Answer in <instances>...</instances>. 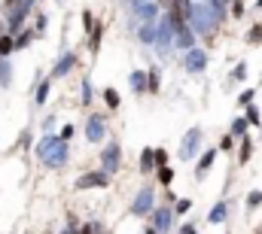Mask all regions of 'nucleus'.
I'll return each mask as SVG.
<instances>
[{
  "instance_id": "1",
  "label": "nucleus",
  "mask_w": 262,
  "mask_h": 234,
  "mask_svg": "<svg viewBox=\"0 0 262 234\" xmlns=\"http://www.w3.org/2000/svg\"><path fill=\"white\" fill-rule=\"evenodd\" d=\"M34 152H37V161L46 171H61V168H67V161H70V143L61 140L58 134H43L34 143Z\"/></svg>"
},
{
  "instance_id": "2",
  "label": "nucleus",
  "mask_w": 262,
  "mask_h": 234,
  "mask_svg": "<svg viewBox=\"0 0 262 234\" xmlns=\"http://www.w3.org/2000/svg\"><path fill=\"white\" fill-rule=\"evenodd\" d=\"M189 28L198 34V40H210L216 31H220V21L213 15V9L207 3H192V12H189Z\"/></svg>"
},
{
  "instance_id": "3",
  "label": "nucleus",
  "mask_w": 262,
  "mask_h": 234,
  "mask_svg": "<svg viewBox=\"0 0 262 234\" xmlns=\"http://www.w3.org/2000/svg\"><path fill=\"white\" fill-rule=\"evenodd\" d=\"M201 152H204V131H201L198 125H192V128L183 134V140H180L177 158H180V161H195Z\"/></svg>"
},
{
  "instance_id": "4",
  "label": "nucleus",
  "mask_w": 262,
  "mask_h": 234,
  "mask_svg": "<svg viewBox=\"0 0 262 234\" xmlns=\"http://www.w3.org/2000/svg\"><path fill=\"white\" fill-rule=\"evenodd\" d=\"M98 168L107 171L110 176H116L122 171V143L119 140H107L98 152Z\"/></svg>"
},
{
  "instance_id": "5",
  "label": "nucleus",
  "mask_w": 262,
  "mask_h": 234,
  "mask_svg": "<svg viewBox=\"0 0 262 234\" xmlns=\"http://www.w3.org/2000/svg\"><path fill=\"white\" fill-rule=\"evenodd\" d=\"M152 210H156V189H152V185L137 189V195H134V201H131L128 213L131 216H137V219H149Z\"/></svg>"
},
{
  "instance_id": "6",
  "label": "nucleus",
  "mask_w": 262,
  "mask_h": 234,
  "mask_svg": "<svg viewBox=\"0 0 262 234\" xmlns=\"http://www.w3.org/2000/svg\"><path fill=\"white\" fill-rule=\"evenodd\" d=\"M82 134H85V143H104L110 128H107V116L104 113H89L82 122Z\"/></svg>"
},
{
  "instance_id": "7",
  "label": "nucleus",
  "mask_w": 262,
  "mask_h": 234,
  "mask_svg": "<svg viewBox=\"0 0 262 234\" xmlns=\"http://www.w3.org/2000/svg\"><path fill=\"white\" fill-rule=\"evenodd\" d=\"M180 64H183L186 73L198 76V73H204V70L210 67V52H207L204 46H195V49H189V52L180 55Z\"/></svg>"
},
{
  "instance_id": "8",
  "label": "nucleus",
  "mask_w": 262,
  "mask_h": 234,
  "mask_svg": "<svg viewBox=\"0 0 262 234\" xmlns=\"http://www.w3.org/2000/svg\"><path fill=\"white\" fill-rule=\"evenodd\" d=\"M110 182H113V176L107 174V171H101V168H95V171H85V174L76 176L73 189H76V192H89V189H107Z\"/></svg>"
},
{
  "instance_id": "9",
  "label": "nucleus",
  "mask_w": 262,
  "mask_h": 234,
  "mask_svg": "<svg viewBox=\"0 0 262 234\" xmlns=\"http://www.w3.org/2000/svg\"><path fill=\"white\" fill-rule=\"evenodd\" d=\"M171 49H174V28H171L168 15L162 12V15H159V21H156V52L165 58Z\"/></svg>"
},
{
  "instance_id": "10",
  "label": "nucleus",
  "mask_w": 262,
  "mask_h": 234,
  "mask_svg": "<svg viewBox=\"0 0 262 234\" xmlns=\"http://www.w3.org/2000/svg\"><path fill=\"white\" fill-rule=\"evenodd\" d=\"M131 15H134V21H137V25L159 21V15H162V6H159L156 0H134V3H131Z\"/></svg>"
},
{
  "instance_id": "11",
  "label": "nucleus",
  "mask_w": 262,
  "mask_h": 234,
  "mask_svg": "<svg viewBox=\"0 0 262 234\" xmlns=\"http://www.w3.org/2000/svg\"><path fill=\"white\" fill-rule=\"evenodd\" d=\"M76 67H79V55H76L73 49H70V52H61L58 61L52 64V70H49V79H64V76H70Z\"/></svg>"
},
{
  "instance_id": "12",
  "label": "nucleus",
  "mask_w": 262,
  "mask_h": 234,
  "mask_svg": "<svg viewBox=\"0 0 262 234\" xmlns=\"http://www.w3.org/2000/svg\"><path fill=\"white\" fill-rule=\"evenodd\" d=\"M149 225L159 234H168L174 228V207H168V204H165V207H156L152 216H149Z\"/></svg>"
},
{
  "instance_id": "13",
  "label": "nucleus",
  "mask_w": 262,
  "mask_h": 234,
  "mask_svg": "<svg viewBox=\"0 0 262 234\" xmlns=\"http://www.w3.org/2000/svg\"><path fill=\"white\" fill-rule=\"evenodd\" d=\"M216 155H220V149H216V146H207V149H204V152L195 158V179H198V182H201L204 176L213 171V165H216Z\"/></svg>"
},
{
  "instance_id": "14",
  "label": "nucleus",
  "mask_w": 262,
  "mask_h": 234,
  "mask_svg": "<svg viewBox=\"0 0 262 234\" xmlns=\"http://www.w3.org/2000/svg\"><path fill=\"white\" fill-rule=\"evenodd\" d=\"M195 46H198V34L189 28V25H186V28H180V31L174 34V49H177L180 55H183V52H189V49H195Z\"/></svg>"
},
{
  "instance_id": "15",
  "label": "nucleus",
  "mask_w": 262,
  "mask_h": 234,
  "mask_svg": "<svg viewBox=\"0 0 262 234\" xmlns=\"http://www.w3.org/2000/svg\"><path fill=\"white\" fill-rule=\"evenodd\" d=\"M128 88L137 95V98L149 95V85H146V70H131V73H128Z\"/></svg>"
},
{
  "instance_id": "16",
  "label": "nucleus",
  "mask_w": 262,
  "mask_h": 234,
  "mask_svg": "<svg viewBox=\"0 0 262 234\" xmlns=\"http://www.w3.org/2000/svg\"><path fill=\"white\" fill-rule=\"evenodd\" d=\"M49 95H52V79H49V76H40V79H37V88H34V104H37V107H46Z\"/></svg>"
},
{
  "instance_id": "17",
  "label": "nucleus",
  "mask_w": 262,
  "mask_h": 234,
  "mask_svg": "<svg viewBox=\"0 0 262 234\" xmlns=\"http://www.w3.org/2000/svg\"><path fill=\"white\" fill-rule=\"evenodd\" d=\"M137 165H140V174H156V146H143Z\"/></svg>"
},
{
  "instance_id": "18",
  "label": "nucleus",
  "mask_w": 262,
  "mask_h": 234,
  "mask_svg": "<svg viewBox=\"0 0 262 234\" xmlns=\"http://www.w3.org/2000/svg\"><path fill=\"white\" fill-rule=\"evenodd\" d=\"M229 219V201H216L210 210H207V222L210 225H223Z\"/></svg>"
},
{
  "instance_id": "19",
  "label": "nucleus",
  "mask_w": 262,
  "mask_h": 234,
  "mask_svg": "<svg viewBox=\"0 0 262 234\" xmlns=\"http://www.w3.org/2000/svg\"><path fill=\"white\" fill-rule=\"evenodd\" d=\"M140 46H156V21H146V25H137L134 28Z\"/></svg>"
},
{
  "instance_id": "20",
  "label": "nucleus",
  "mask_w": 262,
  "mask_h": 234,
  "mask_svg": "<svg viewBox=\"0 0 262 234\" xmlns=\"http://www.w3.org/2000/svg\"><path fill=\"white\" fill-rule=\"evenodd\" d=\"M253 149H256L253 137H250V134H247V137H241V140H238V165H247V161L253 158Z\"/></svg>"
},
{
  "instance_id": "21",
  "label": "nucleus",
  "mask_w": 262,
  "mask_h": 234,
  "mask_svg": "<svg viewBox=\"0 0 262 234\" xmlns=\"http://www.w3.org/2000/svg\"><path fill=\"white\" fill-rule=\"evenodd\" d=\"M229 134H232L235 140H241V137H247V134H250V122L244 119V113H241V116H235L232 122H229Z\"/></svg>"
},
{
  "instance_id": "22",
  "label": "nucleus",
  "mask_w": 262,
  "mask_h": 234,
  "mask_svg": "<svg viewBox=\"0 0 262 234\" xmlns=\"http://www.w3.org/2000/svg\"><path fill=\"white\" fill-rule=\"evenodd\" d=\"M101 98H104V104H107L110 113H116V110L122 107V95H119V88H113V85H107V88L101 91Z\"/></svg>"
},
{
  "instance_id": "23",
  "label": "nucleus",
  "mask_w": 262,
  "mask_h": 234,
  "mask_svg": "<svg viewBox=\"0 0 262 234\" xmlns=\"http://www.w3.org/2000/svg\"><path fill=\"white\" fill-rule=\"evenodd\" d=\"M40 34L34 31V28H25L21 34H15V52H25V49H31V43L37 40Z\"/></svg>"
},
{
  "instance_id": "24",
  "label": "nucleus",
  "mask_w": 262,
  "mask_h": 234,
  "mask_svg": "<svg viewBox=\"0 0 262 234\" xmlns=\"http://www.w3.org/2000/svg\"><path fill=\"white\" fill-rule=\"evenodd\" d=\"M210 9H213V15H216V21L220 25H226V18H229V6H232V0H204Z\"/></svg>"
},
{
  "instance_id": "25",
  "label": "nucleus",
  "mask_w": 262,
  "mask_h": 234,
  "mask_svg": "<svg viewBox=\"0 0 262 234\" xmlns=\"http://www.w3.org/2000/svg\"><path fill=\"white\" fill-rule=\"evenodd\" d=\"M101 37H104V25L98 21V25H95V31L89 34V43H85L92 55H98V52H101Z\"/></svg>"
},
{
  "instance_id": "26",
  "label": "nucleus",
  "mask_w": 262,
  "mask_h": 234,
  "mask_svg": "<svg viewBox=\"0 0 262 234\" xmlns=\"http://www.w3.org/2000/svg\"><path fill=\"white\" fill-rule=\"evenodd\" d=\"M174 176H177V171H174L171 165H165V168H156V179H159V185H162V189H171Z\"/></svg>"
},
{
  "instance_id": "27",
  "label": "nucleus",
  "mask_w": 262,
  "mask_h": 234,
  "mask_svg": "<svg viewBox=\"0 0 262 234\" xmlns=\"http://www.w3.org/2000/svg\"><path fill=\"white\" fill-rule=\"evenodd\" d=\"M146 85H149V95H159L162 91V73H159V67H149L146 70Z\"/></svg>"
},
{
  "instance_id": "28",
  "label": "nucleus",
  "mask_w": 262,
  "mask_h": 234,
  "mask_svg": "<svg viewBox=\"0 0 262 234\" xmlns=\"http://www.w3.org/2000/svg\"><path fill=\"white\" fill-rule=\"evenodd\" d=\"M244 119L250 122V128H262V110L256 104H250V107H244Z\"/></svg>"
},
{
  "instance_id": "29",
  "label": "nucleus",
  "mask_w": 262,
  "mask_h": 234,
  "mask_svg": "<svg viewBox=\"0 0 262 234\" xmlns=\"http://www.w3.org/2000/svg\"><path fill=\"white\" fill-rule=\"evenodd\" d=\"M244 43H247V46H262V21H256V25L244 34Z\"/></svg>"
},
{
  "instance_id": "30",
  "label": "nucleus",
  "mask_w": 262,
  "mask_h": 234,
  "mask_svg": "<svg viewBox=\"0 0 262 234\" xmlns=\"http://www.w3.org/2000/svg\"><path fill=\"white\" fill-rule=\"evenodd\" d=\"M12 85V64H9V58L0 61V88H9Z\"/></svg>"
},
{
  "instance_id": "31",
  "label": "nucleus",
  "mask_w": 262,
  "mask_h": 234,
  "mask_svg": "<svg viewBox=\"0 0 262 234\" xmlns=\"http://www.w3.org/2000/svg\"><path fill=\"white\" fill-rule=\"evenodd\" d=\"M244 79H247V61H238L232 67V73H229V85L232 82H244Z\"/></svg>"
},
{
  "instance_id": "32",
  "label": "nucleus",
  "mask_w": 262,
  "mask_h": 234,
  "mask_svg": "<svg viewBox=\"0 0 262 234\" xmlns=\"http://www.w3.org/2000/svg\"><path fill=\"white\" fill-rule=\"evenodd\" d=\"M216 149H220V152H235V149H238V140H235V137H232V134L226 131V134L220 137V143H216Z\"/></svg>"
},
{
  "instance_id": "33",
  "label": "nucleus",
  "mask_w": 262,
  "mask_h": 234,
  "mask_svg": "<svg viewBox=\"0 0 262 234\" xmlns=\"http://www.w3.org/2000/svg\"><path fill=\"white\" fill-rule=\"evenodd\" d=\"M92 101H95V91H92V79H89V76H82V107H92Z\"/></svg>"
},
{
  "instance_id": "34",
  "label": "nucleus",
  "mask_w": 262,
  "mask_h": 234,
  "mask_svg": "<svg viewBox=\"0 0 262 234\" xmlns=\"http://www.w3.org/2000/svg\"><path fill=\"white\" fill-rule=\"evenodd\" d=\"M250 104H256V88H244V91L238 95V107H241V110L250 107Z\"/></svg>"
},
{
  "instance_id": "35",
  "label": "nucleus",
  "mask_w": 262,
  "mask_h": 234,
  "mask_svg": "<svg viewBox=\"0 0 262 234\" xmlns=\"http://www.w3.org/2000/svg\"><path fill=\"white\" fill-rule=\"evenodd\" d=\"M244 204H247V210H256V207H262V189H253V192H247Z\"/></svg>"
},
{
  "instance_id": "36",
  "label": "nucleus",
  "mask_w": 262,
  "mask_h": 234,
  "mask_svg": "<svg viewBox=\"0 0 262 234\" xmlns=\"http://www.w3.org/2000/svg\"><path fill=\"white\" fill-rule=\"evenodd\" d=\"M34 146V131L31 128H21V134H18V149H31Z\"/></svg>"
},
{
  "instance_id": "37",
  "label": "nucleus",
  "mask_w": 262,
  "mask_h": 234,
  "mask_svg": "<svg viewBox=\"0 0 262 234\" xmlns=\"http://www.w3.org/2000/svg\"><path fill=\"white\" fill-rule=\"evenodd\" d=\"M189 210H192V201L189 198H177L174 201V216H186Z\"/></svg>"
},
{
  "instance_id": "38",
  "label": "nucleus",
  "mask_w": 262,
  "mask_h": 234,
  "mask_svg": "<svg viewBox=\"0 0 262 234\" xmlns=\"http://www.w3.org/2000/svg\"><path fill=\"white\" fill-rule=\"evenodd\" d=\"M95 25H98V18L92 15V9H82V31H85V34H92V31H95Z\"/></svg>"
},
{
  "instance_id": "39",
  "label": "nucleus",
  "mask_w": 262,
  "mask_h": 234,
  "mask_svg": "<svg viewBox=\"0 0 262 234\" xmlns=\"http://www.w3.org/2000/svg\"><path fill=\"white\" fill-rule=\"evenodd\" d=\"M46 28H49V15H46V12H37V15H34V31L43 34Z\"/></svg>"
},
{
  "instance_id": "40",
  "label": "nucleus",
  "mask_w": 262,
  "mask_h": 234,
  "mask_svg": "<svg viewBox=\"0 0 262 234\" xmlns=\"http://www.w3.org/2000/svg\"><path fill=\"white\" fill-rule=\"evenodd\" d=\"M244 12H247L244 0H232V6H229V15H232V18H244Z\"/></svg>"
},
{
  "instance_id": "41",
  "label": "nucleus",
  "mask_w": 262,
  "mask_h": 234,
  "mask_svg": "<svg viewBox=\"0 0 262 234\" xmlns=\"http://www.w3.org/2000/svg\"><path fill=\"white\" fill-rule=\"evenodd\" d=\"M165 165H171L168 161V149L165 146H156V168H165Z\"/></svg>"
},
{
  "instance_id": "42",
  "label": "nucleus",
  "mask_w": 262,
  "mask_h": 234,
  "mask_svg": "<svg viewBox=\"0 0 262 234\" xmlns=\"http://www.w3.org/2000/svg\"><path fill=\"white\" fill-rule=\"evenodd\" d=\"M73 134H76V128H73L70 122H67V125H61V131H58V137H61V140H67V143L73 140Z\"/></svg>"
},
{
  "instance_id": "43",
  "label": "nucleus",
  "mask_w": 262,
  "mask_h": 234,
  "mask_svg": "<svg viewBox=\"0 0 262 234\" xmlns=\"http://www.w3.org/2000/svg\"><path fill=\"white\" fill-rule=\"evenodd\" d=\"M98 231H101V225H98V222H85L76 234H98Z\"/></svg>"
},
{
  "instance_id": "44",
  "label": "nucleus",
  "mask_w": 262,
  "mask_h": 234,
  "mask_svg": "<svg viewBox=\"0 0 262 234\" xmlns=\"http://www.w3.org/2000/svg\"><path fill=\"white\" fill-rule=\"evenodd\" d=\"M40 125H43V134H52V128H55V116H46Z\"/></svg>"
},
{
  "instance_id": "45",
  "label": "nucleus",
  "mask_w": 262,
  "mask_h": 234,
  "mask_svg": "<svg viewBox=\"0 0 262 234\" xmlns=\"http://www.w3.org/2000/svg\"><path fill=\"white\" fill-rule=\"evenodd\" d=\"M177 234H198V228L192 225V222H183V225H180V231H177Z\"/></svg>"
},
{
  "instance_id": "46",
  "label": "nucleus",
  "mask_w": 262,
  "mask_h": 234,
  "mask_svg": "<svg viewBox=\"0 0 262 234\" xmlns=\"http://www.w3.org/2000/svg\"><path fill=\"white\" fill-rule=\"evenodd\" d=\"M18 3H21V0H3V12H12Z\"/></svg>"
},
{
  "instance_id": "47",
  "label": "nucleus",
  "mask_w": 262,
  "mask_h": 234,
  "mask_svg": "<svg viewBox=\"0 0 262 234\" xmlns=\"http://www.w3.org/2000/svg\"><path fill=\"white\" fill-rule=\"evenodd\" d=\"M76 225H79V219H76V216L70 213V216H67V228H73V231H76Z\"/></svg>"
},
{
  "instance_id": "48",
  "label": "nucleus",
  "mask_w": 262,
  "mask_h": 234,
  "mask_svg": "<svg viewBox=\"0 0 262 234\" xmlns=\"http://www.w3.org/2000/svg\"><path fill=\"white\" fill-rule=\"evenodd\" d=\"M156 3H159V6H162V9H168V6H171V3H174V0H156Z\"/></svg>"
},
{
  "instance_id": "49",
  "label": "nucleus",
  "mask_w": 262,
  "mask_h": 234,
  "mask_svg": "<svg viewBox=\"0 0 262 234\" xmlns=\"http://www.w3.org/2000/svg\"><path fill=\"white\" fill-rule=\"evenodd\" d=\"M6 34V18H0V37Z\"/></svg>"
},
{
  "instance_id": "50",
  "label": "nucleus",
  "mask_w": 262,
  "mask_h": 234,
  "mask_svg": "<svg viewBox=\"0 0 262 234\" xmlns=\"http://www.w3.org/2000/svg\"><path fill=\"white\" fill-rule=\"evenodd\" d=\"M143 234H159V231H156L152 225H146V228H143Z\"/></svg>"
},
{
  "instance_id": "51",
  "label": "nucleus",
  "mask_w": 262,
  "mask_h": 234,
  "mask_svg": "<svg viewBox=\"0 0 262 234\" xmlns=\"http://www.w3.org/2000/svg\"><path fill=\"white\" fill-rule=\"evenodd\" d=\"M256 9H259V12H262V0H256Z\"/></svg>"
},
{
  "instance_id": "52",
  "label": "nucleus",
  "mask_w": 262,
  "mask_h": 234,
  "mask_svg": "<svg viewBox=\"0 0 262 234\" xmlns=\"http://www.w3.org/2000/svg\"><path fill=\"white\" fill-rule=\"evenodd\" d=\"M64 234H76V231H73V228H67V231H64Z\"/></svg>"
},
{
  "instance_id": "53",
  "label": "nucleus",
  "mask_w": 262,
  "mask_h": 234,
  "mask_svg": "<svg viewBox=\"0 0 262 234\" xmlns=\"http://www.w3.org/2000/svg\"><path fill=\"white\" fill-rule=\"evenodd\" d=\"M125 3H134V0H125Z\"/></svg>"
},
{
  "instance_id": "54",
  "label": "nucleus",
  "mask_w": 262,
  "mask_h": 234,
  "mask_svg": "<svg viewBox=\"0 0 262 234\" xmlns=\"http://www.w3.org/2000/svg\"><path fill=\"white\" fill-rule=\"evenodd\" d=\"M259 85H262V76H259Z\"/></svg>"
}]
</instances>
